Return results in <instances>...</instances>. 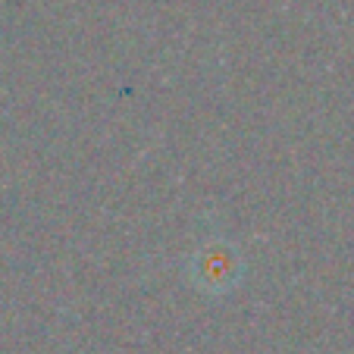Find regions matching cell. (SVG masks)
<instances>
[{
    "label": "cell",
    "mask_w": 354,
    "mask_h": 354,
    "mask_svg": "<svg viewBox=\"0 0 354 354\" xmlns=\"http://www.w3.org/2000/svg\"><path fill=\"white\" fill-rule=\"evenodd\" d=\"M239 273H241V263L232 248H226L223 241L220 245L201 248L198 270H194V279H198L201 288H207V292H226L232 282L241 279Z\"/></svg>",
    "instance_id": "1"
}]
</instances>
